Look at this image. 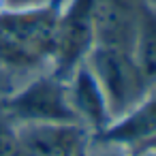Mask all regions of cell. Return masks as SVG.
Wrapping results in <instances>:
<instances>
[{"mask_svg":"<svg viewBox=\"0 0 156 156\" xmlns=\"http://www.w3.org/2000/svg\"><path fill=\"white\" fill-rule=\"evenodd\" d=\"M94 45V0H62L47 71L58 79L69 81V77L86 64Z\"/></svg>","mask_w":156,"mask_h":156,"instance_id":"cell-4","label":"cell"},{"mask_svg":"<svg viewBox=\"0 0 156 156\" xmlns=\"http://www.w3.org/2000/svg\"><path fill=\"white\" fill-rule=\"evenodd\" d=\"M66 96L77 122L90 135H98L111 124V113H109L105 92L96 81L94 73L88 69V64H81L69 77Z\"/></svg>","mask_w":156,"mask_h":156,"instance_id":"cell-8","label":"cell"},{"mask_svg":"<svg viewBox=\"0 0 156 156\" xmlns=\"http://www.w3.org/2000/svg\"><path fill=\"white\" fill-rule=\"evenodd\" d=\"M24 156H88L92 135L81 124H20Z\"/></svg>","mask_w":156,"mask_h":156,"instance_id":"cell-5","label":"cell"},{"mask_svg":"<svg viewBox=\"0 0 156 156\" xmlns=\"http://www.w3.org/2000/svg\"><path fill=\"white\" fill-rule=\"evenodd\" d=\"M5 9V0H0V11H2Z\"/></svg>","mask_w":156,"mask_h":156,"instance_id":"cell-15","label":"cell"},{"mask_svg":"<svg viewBox=\"0 0 156 156\" xmlns=\"http://www.w3.org/2000/svg\"><path fill=\"white\" fill-rule=\"evenodd\" d=\"M94 141L113 143L130 154L156 145V86L124 115L115 118L103 133L92 135Z\"/></svg>","mask_w":156,"mask_h":156,"instance_id":"cell-6","label":"cell"},{"mask_svg":"<svg viewBox=\"0 0 156 156\" xmlns=\"http://www.w3.org/2000/svg\"><path fill=\"white\" fill-rule=\"evenodd\" d=\"M147 0H94L96 45L133 51L141 9Z\"/></svg>","mask_w":156,"mask_h":156,"instance_id":"cell-7","label":"cell"},{"mask_svg":"<svg viewBox=\"0 0 156 156\" xmlns=\"http://www.w3.org/2000/svg\"><path fill=\"white\" fill-rule=\"evenodd\" d=\"M51 0H5V9H28V7H41Z\"/></svg>","mask_w":156,"mask_h":156,"instance_id":"cell-13","label":"cell"},{"mask_svg":"<svg viewBox=\"0 0 156 156\" xmlns=\"http://www.w3.org/2000/svg\"><path fill=\"white\" fill-rule=\"evenodd\" d=\"M154 147H156V145H154Z\"/></svg>","mask_w":156,"mask_h":156,"instance_id":"cell-17","label":"cell"},{"mask_svg":"<svg viewBox=\"0 0 156 156\" xmlns=\"http://www.w3.org/2000/svg\"><path fill=\"white\" fill-rule=\"evenodd\" d=\"M133 156H156V147H145L141 152H135Z\"/></svg>","mask_w":156,"mask_h":156,"instance_id":"cell-14","label":"cell"},{"mask_svg":"<svg viewBox=\"0 0 156 156\" xmlns=\"http://www.w3.org/2000/svg\"><path fill=\"white\" fill-rule=\"evenodd\" d=\"M62 0L0 11V66L30 77L49 69Z\"/></svg>","mask_w":156,"mask_h":156,"instance_id":"cell-1","label":"cell"},{"mask_svg":"<svg viewBox=\"0 0 156 156\" xmlns=\"http://www.w3.org/2000/svg\"><path fill=\"white\" fill-rule=\"evenodd\" d=\"M24 79H28V77H24V75H20V73H13V71H9V69H2V66H0V107H2V103L22 86Z\"/></svg>","mask_w":156,"mask_h":156,"instance_id":"cell-11","label":"cell"},{"mask_svg":"<svg viewBox=\"0 0 156 156\" xmlns=\"http://www.w3.org/2000/svg\"><path fill=\"white\" fill-rule=\"evenodd\" d=\"M133 56L145 75L147 83L156 86V2L147 0L141 9L137 34L133 43Z\"/></svg>","mask_w":156,"mask_h":156,"instance_id":"cell-9","label":"cell"},{"mask_svg":"<svg viewBox=\"0 0 156 156\" xmlns=\"http://www.w3.org/2000/svg\"><path fill=\"white\" fill-rule=\"evenodd\" d=\"M152 2H156V0H152Z\"/></svg>","mask_w":156,"mask_h":156,"instance_id":"cell-16","label":"cell"},{"mask_svg":"<svg viewBox=\"0 0 156 156\" xmlns=\"http://www.w3.org/2000/svg\"><path fill=\"white\" fill-rule=\"evenodd\" d=\"M86 64L105 92L111 122L133 109L152 90L130 49L94 45Z\"/></svg>","mask_w":156,"mask_h":156,"instance_id":"cell-2","label":"cell"},{"mask_svg":"<svg viewBox=\"0 0 156 156\" xmlns=\"http://www.w3.org/2000/svg\"><path fill=\"white\" fill-rule=\"evenodd\" d=\"M88 156H133L128 150L113 145V143H103V141H90V154Z\"/></svg>","mask_w":156,"mask_h":156,"instance_id":"cell-12","label":"cell"},{"mask_svg":"<svg viewBox=\"0 0 156 156\" xmlns=\"http://www.w3.org/2000/svg\"><path fill=\"white\" fill-rule=\"evenodd\" d=\"M17 124H79L66 96V81L49 71H41L22 86L0 107Z\"/></svg>","mask_w":156,"mask_h":156,"instance_id":"cell-3","label":"cell"},{"mask_svg":"<svg viewBox=\"0 0 156 156\" xmlns=\"http://www.w3.org/2000/svg\"><path fill=\"white\" fill-rule=\"evenodd\" d=\"M0 156H24L20 124L0 111Z\"/></svg>","mask_w":156,"mask_h":156,"instance_id":"cell-10","label":"cell"}]
</instances>
